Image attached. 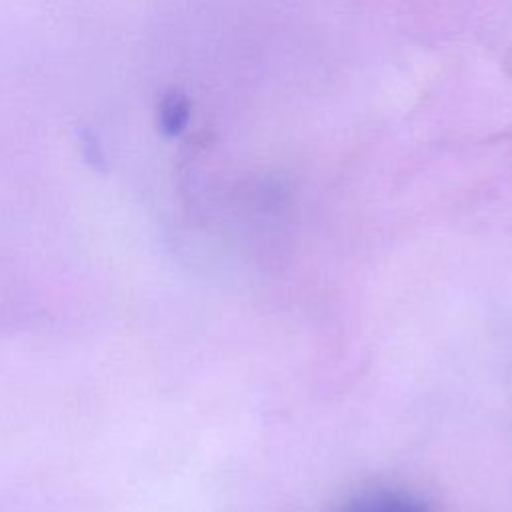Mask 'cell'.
<instances>
[{"label":"cell","mask_w":512,"mask_h":512,"mask_svg":"<svg viewBox=\"0 0 512 512\" xmlns=\"http://www.w3.org/2000/svg\"><path fill=\"white\" fill-rule=\"evenodd\" d=\"M188 116H190V106H188V100L180 94L176 96H168L160 108V124H162V130L170 136L174 134H180L188 122Z\"/></svg>","instance_id":"2"},{"label":"cell","mask_w":512,"mask_h":512,"mask_svg":"<svg viewBox=\"0 0 512 512\" xmlns=\"http://www.w3.org/2000/svg\"><path fill=\"white\" fill-rule=\"evenodd\" d=\"M340 512H432L422 500L394 490H378L354 496Z\"/></svg>","instance_id":"1"}]
</instances>
